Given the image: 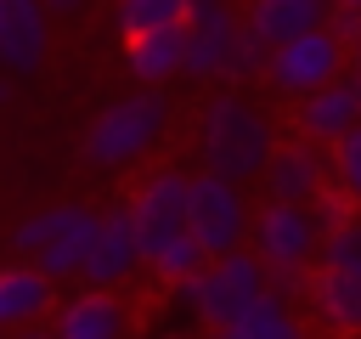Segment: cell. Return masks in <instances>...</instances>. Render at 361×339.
Segmentation results:
<instances>
[{
    "mask_svg": "<svg viewBox=\"0 0 361 339\" xmlns=\"http://www.w3.org/2000/svg\"><path fill=\"white\" fill-rule=\"evenodd\" d=\"M350 73H361V40L350 45Z\"/></svg>",
    "mask_w": 361,
    "mask_h": 339,
    "instance_id": "27",
    "label": "cell"
},
{
    "mask_svg": "<svg viewBox=\"0 0 361 339\" xmlns=\"http://www.w3.org/2000/svg\"><path fill=\"white\" fill-rule=\"evenodd\" d=\"M51 322H56L62 339H130V328H135L130 305L113 288H79V294H68Z\"/></svg>",
    "mask_w": 361,
    "mask_h": 339,
    "instance_id": "14",
    "label": "cell"
},
{
    "mask_svg": "<svg viewBox=\"0 0 361 339\" xmlns=\"http://www.w3.org/2000/svg\"><path fill=\"white\" fill-rule=\"evenodd\" d=\"M130 339H141V333H130Z\"/></svg>",
    "mask_w": 361,
    "mask_h": 339,
    "instance_id": "31",
    "label": "cell"
},
{
    "mask_svg": "<svg viewBox=\"0 0 361 339\" xmlns=\"http://www.w3.org/2000/svg\"><path fill=\"white\" fill-rule=\"evenodd\" d=\"M276 147H282L276 119L259 102H248L243 90H220L214 102H203V113H197V158H203L209 175H226V181L248 186V181L265 175Z\"/></svg>",
    "mask_w": 361,
    "mask_h": 339,
    "instance_id": "1",
    "label": "cell"
},
{
    "mask_svg": "<svg viewBox=\"0 0 361 339\" xmlns=\"http://www.w3.org/2000/svg\"><path fill=\"white\" fill-rule=\"evenodd\" d=\"M344 73H350V45H344L333 28L299 34V40H288V45H271V68H265L271 90H282V96H293V102L316 96L322 85H333V79H344Z\"/></svg>",
    "mask_w": 361,
    "mask_h": 339,
    "instance_id": "7",
    "label": "cell"
},
{
    "mask_svg": "<svg viewBox=\"0 0 361 339\" xmlns=\"http://www.w3.org/2000/svg\"><path fill=\"white\" fill-rule=\"evenodd\" d=\"M197 0H113V23L124 40L152 34V28H186Z\"/></svg>",
    "mask_w": 361,
    "mask_h": 339,
    "instance_id": "20",
    "label": "cell"
},
{
    "mask_svg": "<svg viewBox=\"0 0 361 339\" xmlns=\"http://www.w3.org/2000/svg\"><path fill=\"white\" fill-rule=\"evenodd\" d=\"M51 56V6L45 0H0V73L28 79Z\"/></svg>",
    "mask_w": 361,
    "mask_h": 339,
    "instance_id": "12",
    "label": "cell"
},
{
    "mask_svg": "<svg viewBox=\"0 0 361 339\" xmlns=\"http://www.w3.org/2000/svg\"><path fill=\"white\" fill-rule=\"evenodd\" d=\"M305 305H310V316H316L333 339H361V271L316 266Z\"/></svg>",
    "mask_w": 361,
    "mask_h": 339,
    "instance_id": "17",
    "label": "cell"
},
{
    "mask_svg": "<svg viewBox=\"0 0 361 339\" xmlns=\"http://www.w3.org/2000/svg\"><path fill=\"white\" fill-rule=\"evenodd\" d=\"M0 339H6V333H0Z\"/></svg>",
    "mask_w": 361,
    "mask_h": 339,
    "instance_id": "32",
    "label": "cell"
},
{
    "mask_svg": "<svg viewBox=\"0 0 361 339\" xmlns=\"http://www.w3.org/2000/svg\"><path fill=\"white\" fill-rule=\"evenodd\" d=\"M197 6H231V0H197Z\"/></svg>",
    "mask_w": 361,
    "mask_h": 339,
    "instance_id": "29",
    "label": "cell"
},
{
    "mask_svg": "<svg viewBox=\"0 0 361 339\" xmlns=\"http://www.w3.org/2000/svg\"><path fill=\"white\" fill-rule=\"evenodd\" d=\"M322 243H327V232L310 203H271V198L259 203L248 249L265 260V271H310L322 260Z\"/></svg>",
    "mask_w": 361,
    "mask_h": 339,
    "instance_id": "6",
    "label": "cell"
},
{
    "mask_svg": "<svg viewBox=\"0 0 361 339\" xmlns=\"http://www.w3.org/2000/svg\"><path fill=\"white\" fill-rule=\"evenodd\" d=\"M164 339H192V333H164Z\"/></svg>",
    "mask_w": 361,
    "mask_h": 339,
    "instance_id": "30",
    "label": "cell"
},
{
    "mask_svg": "<svg viewBox=\"0 0 361 339\" xmlns=\"http://www.w3.org/2000/svg\"><path fill=\"white\" fill-rule=\"evenodd\" d=\"M322 266H333V271H361V209H355L338 232H327V243H322Z\"/></svg>",
    "mask_w": 361,
    "mask_h": 339,
    "instance_id": "22",
    "label": "cell"
},
{
    "mask_svg": "<svg viewBox=\"0 0 361 339\" xmlns=\"http://www.w3.org/2000/svg\"><path fill=\"white\" fill-rule=\"evenodd\" d=\"M56 282L28 266V260H11L0 266V333H17V328H39L45 316H56Z\"/></svg>",
    "mask_w": 361,
    "mask_h": 339,
    "instance_id": "15",
    "label": "cell"
},
{
    "mask_svg": "<svg viewBox=\"0 0 361 339\" xmlns=\"http://www.w3.org/2000/svg\"><path fill=\"white\" fill-rule=\"evenodd\" d=\"M6 339H62V333H56V322H39V328H17Z\"/></svg>",
    "mask_w": 361,
    "mask_h": 339,
    "instance_id": "24",
    "label": "cell"
},
{
    "mask_svg": "<svg viewBox=\"0 0 361 339\" xmlns=\"http://www.w3.org/2000/svg\"><path fill=\"white\" fill-rule=\"evenodd\" d=\"M265 294H271V271H265V260H259L254 249H237V254L209 260L192 282L169 288V305H175L186 322L220 333V328H231L243 311H254Z\"/></svg>",
    "mask_w": 361,
    "mask_h": 339,
    "instance_id": "3",
    "label": "cell"
},
{
    "mask_svg": "<svg viewBox=\"0 0 361 339\" xmlns=\"http://www.w3.org/2000/svg\"><path fill=\"white\" fill-rule=\"evenodd\" d=\"M45 6H51V11H85L90 0H45Z\"/></svg>",
    "mask_w": 361,
    "mask_h": 339,
    "instance_id": "25",
    "label": "cell"
},
{
    "mask_svg": "<svg viewBox=\"0 0 361 339\" xmlns=\"http://www.w3.org/2000/svg\"><path fill=\"white\" fill-rule=\"evenodd\" d=\"M333 0H243V23L265 40V45H288L299 34L333 28Z\"/></svg>",
    "mask_w": 361,
    "mask_h": 339,
    "instance_id": "16",
    "label": "cell"
},
{
    "mask_svg": "<svg viewBox=\"0 0 361 339\" xmlns=\"http://www.w3.org/2000/svg\"><path fill=\"white\" fill-rule=\"evenodd\" d=\"M11 102V73H0V107Z\"/></svg>",
    "mask_w": 361,
    "mask_h": 339,
    "instance_id": "26",
    "label": "cell"
},
{
    "mask_svg": "<svg viewBox=\"0 0 361 339\" xmlns=\"http://www.w3.org/2000/svg\"><path fill=\"white\" fill-rule=\"evenodd\" d=\"M203 266H209V249H203V243H197L192 232L169 237V243H164V249H158V254L147 260V271H152V277H158L164 288H180V282H192V277H197Z\"/></svg>",
    "mask_w": 361,
    "mask_h": 339,
    "instance_id": "21",
    "label": "cell"
},
{
    "mask_svg": "<svg viewBox=\"0 0 361 339\" xmlns=\"http://www.w3.org/2000/svg\"><path fill=\"white\" fill-rule=\"evenodd\" d=\"M186 209H192V175L180 164H158L135 181L130 192V220H135V237H141V254L152 260L169 237L186 232Z\"/></svg>",
    "mask_w": 361,
    "mask_h": 339,
    "instance_id": "8",
    "label": "cell"
},
{
    "mask_svg": "<svg viewBox=\"0 0 361 339\" xmlns=\"http://www.w3.org/2000/svg\"><path fill=\"white\" fill-rule=\"evenodd\" d=\"M254 203H248V192L237 186V181H226V175H192V209H186V232L209 249V260H220V254H237V249H248V237H254Z\"/></svg>",
    "mask_w": 361,
    "mask_h": 339,
    "instance_id": "5",
    "label": "cell"
},
{
    "mask_svg": "<svg viewBox=\"0 0 361 339\" xmlns=\"http://www.w3.org/2000/svg\"><path fill=\"white\" fill-rule=\"evenodd\" d=\"M209 339H310V322H305V311L288 299V294H265L254 311H243L231 328H220V333H209Z\"/></svg>",
    "mask_w": 361,
    "mask_h": 339,
    "instance_id": "19",
    "label": "cell"
},
{
    "mask_svg": "<svg viewBox=\"0 0 361 339\" xmlns=\"http://www.w3.org/2000/svg\"><path fill=\"white\" fill-rule=\"evenodd\" d=\"M96 220H102V209H90V203H45L11 226V249H17V260L39 266L51 282H68L85 271Z\"/></svg>",
    "mask_w": 361,
    "mask_h": 339,
    "instance_id": "4",
    "label": "cell"
},
{
    "mask_svg": "<svg viewBox=\"0 0 361 339\" xmlns=\"http://www.w3.org/2000/svg\"><path fill=\"white\" fill-rule=\"evenodd\" d=\"M333 186L361 209V130H350V136L333 147Z\"/></svg>",
    "mask_w": 361,
    "mask_h": 339,
    "instance_id": "23",
    "label": "cell"
},
{
    "mask_svg": "<svg viewBox=\"0 0 361 339\" xmlns=\"http://www.w3.org/2000/svg\"><path fill=\"white\" fill-rule=\"evenodd\" d=\"M124 68L135 73V85H164L175 73H186V28H152L124 40Z\"/></svg>",
    "mask_w": 361,
    "mask_h": 339,
    "instance_id": "18",
    "label": "cell"
},
{
    "mask_svg": "<svg viewBox=\"0 0 361 339\" xmlns=\"http://www.w3.org/2000/svg\"><path fill=\"white\" fill-rule=\"evenodd\" d=\"M243 34H248V23L231 6H197L186 23V79H197V85L237 79Z\"/></svg>",
    "mask_w": 361,
    "mask_h": 339,
    "instance_id": "9",
    "label": "cell"
},
{
    "mask_svg": "<svg viewBox=\"0 0 361 339\" xmlns=\"http://www.w3.org/2000/svg\"><path fill=\"white\" fill-rule=\"evenodd\" d=\"M333 6H338V11H361V0H333Z\"/></svg>",
    "mask_w": 361,
    "mask_h": 339,
    "instance_id": "28",
    "label": "cell"
},
{
    "mask_svg": "<svg viewBox=\"0 0 361 339\" xmlns=\"http://www.w3.org/2000/svg\"><path fill=\"white\" fill-rule=\"evenodd\" d=\"M293 124H299V136H310L322 147H338L350 130H361V73H344V79L322 85L316 96H305L293 107Z\"/></svg>",
    "mask_w": 361,
    "mask_h": 339,
    "instance_id": "13",
    "label": "cell"
},
{
    "mask_svg": "<svg viewBox=\"0 0 361 339\" xmlns=\"http://www.w3.org/2000/svg\"><path fill=\"white\" fill-rule=\"evenodd\" d=\"M164 130H169V96L152 90V85H141V90H130V96H113V102L90 119L79 153H85V164H96V170H135V164H147V158L158 153Z\"/></svg>",
    "mask_w": 361,
    "mask_h": 339,
    "instance_id": "2",
    "label": "cell"
},
{
    "mask_svg": "<svg viewBox=\"0 0 361 339\" xmlns=\"http://www.w3.org/2000/svg\"><path fill=\"white\" fill-rule=\"evenodd\" d=\"M259 192L271 203H316L322 192H333V153L310 136L282 141L259 175Z\"/></svg>",
    "mask_w": 361,
    "mask_h": 339,
    "instance_id": "10",
    "label": "cell"
},
{
    "mask_svg": "<svg viewBox=\"0 0 361 339\" xmlns=\"http://www.w3.org/2000/svg\"><path fill=\"white\" fill-rule=\"evenodd\" d=\"M147 266V254H141V237H135V220H130V203H118V209H102V220H96V237H90V254H85V271H79V282L85 288H124L135 271Z\"/></svg>",
    "mask_w": 361,
    "mask_h": 339,
    "instance_id": "11",
    "label": "cell"
}]
</instances>
